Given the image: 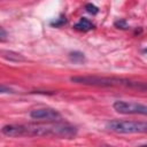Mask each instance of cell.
I'll return each mask as SVG.
<instances>
[{
  "label": "cell",
  "mask_w": 147,
  "mask_h": 147,
  "mask_svg": "<svg viewBox=\"0 0 147 147\" xmlns=\"http://www.w3.org/2000/svg\"><path fill=\"white\" fill-rule=\"evenodd\" d=\"M2 133L8 137H49L72 139L77 136L76 126L68 123L46 124H8L2 127Z\"/></svg>",
  "instance_id": "cell-1"
},
{
  "label": "cell",
  "mask_w": 147,
  "mask_h": 147,
  "mask_svg": "<svg viewBox=\"0 0 147 147\" xmlns=\"http://www.w3.org/2000/svg\"><path fill=\"white\" fill-rule=\"evenodd\" d=\"M71 82L84 84V85H93V86H124L132 87L138 90H147V83L134 82L126 78L118 77H100V76H75L70 78Z\"/></svg>",
  "instance_id": "cell-2"
},
{
  "label": "cell",
  "mask_w": 147,
  "mask_h": 147,
  "mask_svg": "<svg viewBox=\"0 0 147 147\" xmlns=\"http://www.w3.org/2000/svg\"><path fill=\"white\" fill-rule=\"evenodd\" d=\"M106 127L116 133H147V122L114 119L106 124Z\"/></svg>",
  "instance_id": "cell-3"
},
{
  "label": "cell",
  "mask_w": 147,
  "mask_h": 147,
  "mask_svg": "<svg viewBox=\"0 0 147 147\" xmlns=\"http://www.w3.org/2000/svg\"><path fill=\"white\" fill-rule=\"evenodd\" d=\"M113 108L119 114H131V115H145L147 116V105H142L133 101L117 100L113 103Z\"/></svg>",
  "instance_id": "cell-4"
},
{
  "label": "cell",
  "mask_w": 147,
  "mask_h": 147,
  "mask_svg": "<svg viewBox=\"0 0 147 147\" xmlns=\"http://www.w3.org/2000/svg\"><path fill=\"white\" fill-rule=\"evenodd\" d=\"M30 117L33 119L42 121H60L62 118L61 114L53 108H38L30 113Z\"/></svg>",
  "instance_id": "cell-5"
},
{
  "label": "cell",
  "mask_w": 147,
  "mask_h": 147,
  "mask_svg": "<svg viewBox=\"0 0 147 147\" xmlns=\"http://www.w3.org/2000/svg\"><path fill=\"white\" fill-rule=\"evenodd\" d=\"M94 28V24L90 21V20H87V18H85V17H82L75 25H74V29H76V30H78V31H90V30H92Z\"/></svg>",
  "instance_id": "cell-6"
},
{
  "label": "cell",
  "mask_w": 147,
  "mask_h": 147,
  "mask_svg": "<svg viewBox=\"0 0 147 147\" xmlns=\"http://www.w3.org/2000/svg\"><path fill=\"white\" fill-rule=\"evenodd\" d=\"M69 57H70V60L72 61V62H75V63H80V62H84V60H85V56H84V54L83 53H80V52H71L70 54H69Z\"/></svg>",
  "instance_id": "cell-7"
},
{
  "label": "cell",
  "mask_w": 147,
  "mask_h": 147,
  "mask_svg": "<svg viewBox=\"0 0 147 147\" xmlns=\"http://www.w3.org/2000/svg\"><path fill=\"white\" fill-rule=\"evenodd\" d=\"M85 9H86L87 13H90V14H92V15H95V14H98V11H99L98 7L94 6L93 3H86V5H85Z\"/></svg>",
  "instance_id": "cell-8"
},
{
  "label": "cell",
  "mask_w": 147,
  "mask_h": 147,
  "mask_svg": "<svg viewBox=\"0 0 147 147\" xmlns=\"http://www.w3.org/2000/svg\"><path fill=\"white\" fill-rule=\"evenodd\" d=\"M115 26H117L118 29H127V28H129L127 23H126L124 20H119V21H116V22H115Z\"/></svg>",
  "instance_id": "cell-9"
},
{
  "label": "cell",
  "mask_w": 147,
  "mask_h": 147,
  "mask_svg": "<svg viewBox=\"0 0 147 147\" xmlns=\"http://www.w3.org/2000/svg\"><path fill=\"white\" fill-rule=\"evenodd\" d=\"M64 23H65V16H61L59 20L52 22L51 24H52V25H55V26H60V25H62V24H64Z\"/></svg>",
  "instance_id": "cell-10"
},
{
  "label": "cell",
  "mask_w": 147,
  "mask_h": 147,
  "mask_svg": "<svg viewBox=\"0 0 147 147\" xmlns=\"http://www.w3.org/2000/svg\"><path fill=\"white\" fill-rule=\"evenodd\" d=\"M0 92H1V93H14V91H13L11 88L6 87L5 85H1V87H0Z\"/></svg>",
  "instance_id": "cell-11"
},
{
  "label": "cell",
  "mask_w": 147,
  "mask_h": 147,
  "mask_svg": "<svg viewBox=\"0 0 147 147\" xmlns=\"http://www.w3.org/2000/svg\"><path fill=\"white\" fill-rule=\"evenodd\" d=\"M6 37H7V33H6L5 29L3 28H0V39H1V41H3L6 39Z\"/></svg>",
  "instance_id": "cell-12"
},
{
  "label": "cell",
  "mask_w": 147,
  "mask_h": 147,
  "mask_svg": "<svg viewBox=\"0 0 147 147\" xmlns=\"http://www.w3.org/2000/svg\"><path fill=\"white\" fill-rule=\"evenodd\" d=\"M138 147H147V145H140V146H138Z\"/></svg>",
  "instance_id": "cell-13"
},
{
  "label": "cell",
  "mask_w": 147,
  "mask_h": 147,
  "mask_svg": "<svg viewBox=\"0 0 147 147\" xmlns=\"http://www.w3.org/2000/svg\"><path fill=\"white\" fill-rule=\"evenodd\" d=\"M144 52H145V53H147V47H146V48L144 49Z\"/></svg>",
  "instance_id": "cell-14"
}]
</instances>
